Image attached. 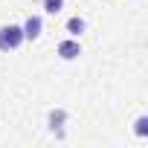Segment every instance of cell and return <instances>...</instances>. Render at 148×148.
Segmentation results:
<instances>
[{
    "instance_id": "cell-2",
    "label": "cell",
    "mask_w": 148,
    "mask_h": 148,
    "mask_svg": "<svg viewBox=\"0 0 148 148\" xmlns=\"http://www.w3.org/2000/svg\"><path fill=\"white\" fill-rule=\"evenodd\" d=\"M21 29H23V41H35V38H41V29H44L41 15H29L26 23H23Z\"/></svg>"
},
{
    "instance_id": "cell-4",
    "label": "cell",
    "mask_w": 148,
    "mask_h": 148,
    "mask_svg": "<svg viewBox=\"0 0 148 148\" xmlns=\"http://www.w3.org/2000/svg\"><path fill=\"white\" fill-rule=\"evenodd\" d=\"M47 122H49V131H61L64 128V122H67V110H49V116H47Z\"/></svg>"
},
{
    "instance_id": "cell-7",
    "label": "cell",
    "mask_w": 148,
    "mask_h": 148,
    "mask_svg": "<svg viewBox=\"0 0 148 148\" xmlns=\"http://www.w3.org/2000/svg\"><path fill=\"white\" fill-rule=\"evenodd\" d=\"M134 134H136V136H148V116H139V119L134 122Z\"/></svg>"
},
{
    "instance_id": "cell-1",
    "label": "cell",
    "mask_w": 148,
    "mask_h": 148,
    "mask_svg": "<svg viewBox=\"0 0 148 148\" xmlns=\"http://www.w3.org/2000/svg\"><path fill=\"white\" fill-rule=\"evenodd\" d=\"M23 44V29L18 23H9V26H0V49L3 52H12Z\"/></svg>"
},
{
    "instance_id": "cell-5",
    "label": "cell",
    "mask_w": 148,
    "mask_h": 148,
    "mask_svg": "<svg viewBox=\"0 0 148 148\" xmlns=\"http://www.w3.org/2000/svg\"><path fill=\"white\" fill-rule=\"evenodd\" d=\"M84 26H87L84 18H70V21H67V32H70L73 38H79V35L84 32Z\"/></svg>"
},
{
    "instance_id": "cell-3",
    "label": "cell",
    "mask_w": 148,
    "mask_h": 148,
    "mask_svg": "<svg viewBox=\"0 0 148 148\" xmlns=\"http://www.w3.org/2000/svg\"><path fill=\"white\" fill-rule=\"evenodd\" d=\"M58 55H61L64 61H76V58L82 55V44H79L76 38H67V41L58 44Z\"/></svg>"
},
{
    "instance_id": "cell-6",
    "label": "cell",
    "mask_w": 148,
    "mask_h": 148,
    "mask_svg": "<svg viewBox=\"0 0 148 148\" xmlns=\"http://www.w3.org/2000/svg\"><path fill=\"white\" fill-rule=\"evenodd\" d=\"M64 9V0H44V12L47 15H58Z\"/></svg>"
}]
</instances>
